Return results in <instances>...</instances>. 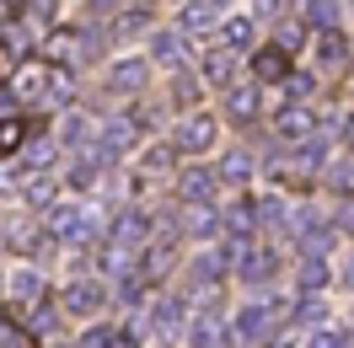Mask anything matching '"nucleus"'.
<instances>
[{
  "mask_svg": "<svg viewBox=\"0 0 354 348\" xmlns=\"http://www.w3.org/2000/svg\"><path fill=\"white\" fill-rule=\"evenodd\" d=\"M44 54H48V65H81V59H97V38L91 32H81V27H54L48 32V44H44Z\"/></svg>",
  "mask_w": 354,
  "mask_h": 348,
  "instance_id": "nucleus-1",
  "label": "nucleus"
},
{
  "mask_svg": "<svg viewBox=\"0 0 354 348\" xmlns=\"http://www.w3.org/2000/svg\"><path fill=\"white\" fill-rule=\"evenodd\" d=\"M108 246H118V252H145V246H151V215H145V209H124V215L108 225Z\"/></svg>",
  "mask_w": 354,
  "mask_h": 348,
  "instance_id": "nucleus-2",
  "label": "nucleus"
},
{
  "mask_svg": "<svg viewBox=\"0 0 354 348\" xmlns=\"http://www.w3.org/2000/svg\"><path fill=\"white\" fill-rule=\"evenodd\" d=\"M285 316V300H268V305H247L242 316H236V343L242 348H258L274 332V322Z\"/></svg>",
  "mask_w": 354,
  "mask_h": 348,
  "instance_id": "nucleus-3",
  "label": "nucleus"
},
{
  "mask_svg": "<svg viewBox=\"0 0 354 348\" xmlns=\"http://www.w3.org/2000/svg\"><path fill=\"white\" fill-rule=\"evenodd\" d=\"M172 145L183 155H204L209 145H215V118H209V113H188V118H177Z\"/></svg>",
  "mask_w": 354,
  "mask_h": 348,
  "instance_id": "nucleus-4",
  "label": "nucleus"
},
{
  "mask_svg": "<svg viewBox=\"0 0 354 348\" xmlns=\"http://www.w3.org/2000/svg\"><path fill=\"white\" fill-rule=\"evenodd\" d=\"M274 139H279V145H311V139H317V118H311V108L274 113Z\"/></svg>",
  "mask_w": 354,
  "mask_h": 348,
  "instance_id": "nucleus-5",
  "label": "nucleus"
},
{
  "mask_svg": "<svg viewBox=\"0 0 354 348\" xmlns=\"http://www.w3.org/2000/svg\"><path fill=\"white\" fill-rule=\"evenodd\" d=\"M188 343H194V348H225L221 305H199V311L188 316Z\"/></svg>",
  "mask_w": 354,
  "mask_h": 348,
  "instance_id": "nucleus-6",
  "label": "nucleus"
},
{
  "mask_svg": "<svg viewBox=\"0 0 354 348\" xmlns=\"http://www.w3.org/2000/svg\"><path fill=\"white\" fill-rule=\"evenodd\" d=\"M102 300H108V295H102V284H97V279H70L65 295H59V305H65L70 316H97Z\"/></svg>",
  "mask_w": 354,
  "mask_h": 348,
  "instance_id": "nucleus-7",
  "label": "nucleus"
},
{
  "mask_svg": "<svg viewBox=\"0 0 354 348\" xmlns=\"http://www.w3.org/2000/svg\"><path fill=\"white\" fill-rule=\"evenodd\" d=\"M215 188H221V172H209V166H188V172L177 177V198H183V204H194V209L209 204Z\"/></svg>",
  "mask_w": 354,
  "mask_h": 348,
  "instance_id": "nucleus-8",
  "label": "nucleus"
},
{
  "mask_svg": "<svg viewBox=\"0 0 354 348\" xmlns=\"http://www.w3.org/2000/svg\"><path fill=\"white\" fill-rule=\"evenodd\" d=\"M252 75H258L263 86H285V81H290V48L263 44L258 54H252Z\"/></svg>",
  "mask_w": 354,
  "mask_h": 348,
  "instance_id": "nucleus-9",
  "label": "nucleus"
},
{
  "mask_svg": "<svg viewBox=\"0 0 354 348\" xmlns=\"http://www.w3.org/2000/svg\"><path fill=\"white\" fill-rule=\"evenodd\" d=\"M6 246L22 252V258H38V252H48V225L44 220H17V225L6 231Z\"/></svg>",
  "mask_w": 354,
  "mask_h": 348,
  "instance_id": "nucleus-10",
  "label": "nucleus"
},
{
  "mask_svg": "<svg viewBox=\"0 0 354 348\" xmlns=\"http://www.w3.org/2000/svg\"><path fill=\"white\" fill-rule=\"evenodd\" d=\"M6 295L17 300V311H27V305H44V300H48L44 279H38V268H17V273H11V284H6Z\"/></svg>",
  "mask_w": 354,
  "mask_h": 348,
  "instance_id": "nucleus-11",
  "label": "nucleus"
},
{
  "mask_svg": "<svg viewBox=\"0 0 354 348\" xmlns=\"http://www.w3.org/2000/svg\"><path fill=\"white\" fill-rule=\"evenodd\" d=\"M258 113H263L258 86H231L225 91V118H231V124H258Z\"/></svg>",
  "mask_w": 354,
  "mask_h": 348,
  "instance_id": "nucleus-12",
  "label": "nucleus"
},
{
  "mask_svg": "<svg viewBox=\"0 0 354 348\" xmlns=\"http://www.w3.org/2000/svg\"><path fill=\"white\" fill-rule=\"evenodd\" d=\"M172 252H177V246L167 236L151 241V246H145V258H140V279H145V284H161L167 273H172Z\"/></svg>",
  "mask_w": 354,
  "mask_h": 348,
  "instance_id": "nucleus-13",
  "label": "nucleus"
},
{
  "mask_svg": "<svg viewBox=\"0 0 354 348\" xmlns=\"http://www.w3.org/2000/svg\"><path fill=\"white\" fill-rule=\"evenodd\" d=\"M140 129H145V124H140V113H134V118L124 113V118H113V124H108V134H102L97 145H102L108 155H124V151L134 145V139H140Z\"/></svg>",
  "mask_w": 354,
  "mask_h": 348,
  "instance_id": "nucleus-14",
  "label": "nucleus"
},
{
  "mask_svg": "<svg viewBox=\"0 0 354 348\" xmlns=\"http://www.w3.org/2000/svg\"><path fill=\"white\" fill-rule=\"evenodd\" d=\"M145 59H118V65L108 70V91H118V97H134V91L145 86Z\"/></svg>",
  "mask_w": 354,
  "mask_h": 348,
  "instance_id": "nucleus-15",
  "label": "nucleus"
},
{
  "mask_svg": "<svg viewBox=\"0 0 354 348\" xmlns=\"http://www.w3.org/2000/svg\"><path fill=\"white\" fill-rule=\"evenodd\" d=\"M44 102L54 108H75V75L65 65H48V81H44Z\"/></svg>",
  "mask_w": 354,
  "mask_h": 348,
  "instance_id": "nucleus-16",
  "label": "nucleus"
},
{
  "mask_svg": "<svg viewBox=\"0 0 354 348\" xmlns=\"http://www.w3.org/2000/svg\"><path fill=\"white\" fill-rule=\"evenodd\" d=\"M44 81H48V65L32 59V65H22L17 75H11V91H17L22 102H44Z\"/></svg>",
  "mask_w": 354,
  "mask_h": 348,
  "instance_id": "nucleus-17",
  "label": "nucleus"
},
{
  "mask_svg": "<svg viewBox=\"0 0 354 348\" xmlns=\"http://www.w3.org/2000/svg\"><path fill=\"white\" fill-rule=\"evenodd\" d=\"M22 198L32 209H54V204H59V188H54V177H44V172H22Z\"/></svg>",
  "mask_w": 354,
  "mask_h": 348,
  "instance_id": "nucleus-18",
  "label": "nucleus"
},
{
  "mask_svg": "<svg viewBox=\"0 0 354 348\" xmlns=\"http://www.w3.org/2000/svg\"><path fill=\"white\" fill-rule=\"evenodd\" d=\"M215 27V6L209 0H188L183 11H177V32L188 38V32H209Z\"/></svg>",
  "mask_w": 354,
  "mask_h": 348,
  "instance_id": "nucleus-19",
  "label": "nucleus"
},
{
  "mask_svg": "<svg viewBox=\"0 0 354 348\" xmlns=\"http://www.w3.org/2000/svg\"><path fill=\"white\" fill-rule=\"evenodd\" d=\"M258 198H236V204H231V209H225V231H231V236H252V225H258Z\"/></svg>",
  "mask_w": 354,
  "mask_h": 348,
  "instance_id": "nucleus-20",
  "label": "nucleus"
},
{
  "mask_svg": "<svg viewBox=\"0 0 354 348\" xmlns=\"http://www.w3.org/2000/svg\"><path fill=\"white\" fill-rule=\"evenodd\" d=\"M317 59H322V70H344V65H349L344 32H322V38H317Z\"/></svg>",
  "mask_w": 354,
  "mask_h": 348,
  "instance_id": "nucleus-21",
  "label": "nucleus"
},
{
  "mask_svg": "<svg viewBox=\"0 0 354 348\" xmlns=\"http://www.w3.org/2000/svg\"><path fill=\"white\" fill-rule=\"evenodd\" d=\"M221 48H252V17H225L221 22Z\"/></svg>",
  "mask_w": 354,
  "mask_h": 348,
  "instance_id": "nucleus-22",
  "label": "nucleus"
},
{
  "mask_svg": "<svg viewBox=\"0 0 354 348\" xmlns=\"http://www.w3.org/2000/svg\"><path fill=\"white\" fill-rule=\"evenodd\" d=\"M38 129V124H27V118H0V155H11V151H22L27 145V134Z\"/></svg>",
  "mask_w": 354,
  "mask_h": 348,
  "instance_id": "nucleus-23",
  "label": "nucleus"
},
{
  "mask_svg": "<svg viewBox=\"0 0 354 348\" xmlns=\"http://www.w3.org/2000/svg\"><path fill=\"white\" fill-rule=\"evenodd\" d=\"M242 279L247 284H268L274 279V252H268V246L263 252H242Z\"/></svg>",
  "mask_w": 354,
  "mask_h": 348,
  "instance_id": "nucleus-24",
  "label": "nucleus"
},
{
  "mask_svg": "<svg viewBox=\"0 0 354 348\" xmlns=\"http://www.w3.org/2000/svg\"><path fill=\"white\" fill-rule=\"evenodd\" d=\"M306 22L322 32H338V0H306Z\"/></svg>",
  "mask_w": 354,
  "mask_h": 348,
  "instance_id": "nucleus-25",
  "label": "nucleus"
},
{
  "mask_svg": "<svg viewBox=\"0 0 354 348\" xmlns=\"http://www.w3.org/2000/svg\"><path fill=\"white\" fill-rule=\"evenodd\" d=\"M328 279H333V273H328V262H322V258H301V295H317Z\"/></svg>",
  "mask_w": 354,
  "mask_h": 348,
  "instance_id": "nucleus-26",
  "label": "nucleus"
},
{
  "mask_svg": "<svg viewBox=\"0 0 354 348\" xmlns=\"http://www.w3.org/2000/svg\"><path fill=\"white\" fill-rule=\"evenodd\" d=\"M247 177H252V155L247 151L221 155V182H247Z\"/></svg>",
  "mask_w": 354,
  "mask_h": 348,
  "instance_id": "nucleus-27",
  "label": "nucleus"
},
{
  "mask_svg": "<svg viewBox=\"0 0 354 348\" xmlns=\"http://www.w3.org/2000/svg\"><path fill=\"white\" fill-rule=\"evenodd\" d=\"M183 48H188L183 32H172V27H167V32H156V59H161V65H177V59H183Z\"/></svg>",
  "mask_w": 354,
  "mask_h": 348,
  "instance_id": "nucleus-28",
  "label": "nucleus"
},
{
  "mask_svg": "<svg viewBox=\"0 0 354 348\" xmlns=\"http://www.w3.org/2000/svg\"><path fill=\"white\" fill-rule=\"evenodd\" d=\"M215 231H221V215H215V209H209V204H199V209H188V236H215Z\"/></svg>",
  "mask_w": 354,
  "mask_h": 348,
  "instance_id": "nucleus-29",
  "label": "nucleus"
},
{
  "mask_svg": "<svg viewBox=\"0 0 354 348\" xmlns=\"http://www.w3.org/2000/svg\"><path fill=\"white\" fill-rule=\"evenodd\" d=\"M221 273H225V252H204L199 268H194V279H199L204 289H215V284H221Z\"/></svg>",
  "mask_w": 354,
  "mask_h": 348,
  "instance_id": "nucleus-30",
  "label": "nucleus"
},
{
  "mask_svg": "<svg viewBox=\"0 0 354 348\" xmlns=\"http://www.w3.org/2000/svg\"><path fill=\"white\" fill-rule=\"evenodd\" d=\"M172 102H177V108H194V102H199V81H194L188 70H177V75H172Z\"/></svg>",
  "mask_w": 354,
  "mask_h": 348,
  "instance_id": "nucleus-31",
  "label": "nucleus"
},
{
  "mask_svg": "<svg viewBox=\"0 0 354 348\" xmlns=\"http://www.w3.org/2000/svg\"><path fill=\"white\" fill-rule=\"evenodd\" d=\"M70 145H81V151H86L91 139H97V124H91V118H81V113H75V118H70V134H65Z\"/></svg>",
  "mask_w": 354,
  "mask_h": 348,
  "instance_id": "nucleus-32",
  "label": "nucleus"
},
{
  "mask_svg": "<svg viewBox=\"0 0 354 348\" xmlns=\"http://www.w3.org/2000/svg\"><path fill=\"white\" fill-rule=\"evenodd\" d=\"M204 75H209V81H231V54H225V48H215V54H209V59H204Z\"/></svg>",
  "mask_w": 354,
  "mask_h": 348,
  "instance_id": "nucleus-33",
  "label": "nucleus"
},
{
  "mask_svg": "<svg viewBox=\"0 0 354 348\" xmlns=\"http://www.w3.org/2000/svg\"><path fill=\"white\" fill-rule=\"evenodd\" d=\"M328 182H333V188H338V193H354V161H333Z\"/></svg>",
  "mask_w": 354,
  "mask_h": 348,
  "instance_id": "nucleus-34",
  "label": "nucleus"
},
{
  "mask_svg": "<svg viewBox=\"0 0 354 348\" xmlns=\"http://www.w3.org/2000/svg\"><path fill=\"white\" fill-rule=\"evenodd\" d=\"M113 343H118V332H113V327H91L75 348H113Z\"/></svg>",
  "mask_w": 354,
  "mask_h": 348,
  "instance_id": "nucleus-35",
  "label": "nucleus"
},
{
  "mask_svg": "<svg viewBox=\"0 0 354 348\" xmlns=\"http://www.w3.org/2000/svg\"><path fill=\"white\" fill-rule=\"evenodd\" d=\"M140 27H145V6H134V11H124V17L113 22V32L124 38V32H140Z\"/></svg>",
  "mask_w": 354,
  "mask_h": 348,
  "instance_id": "nucleus-36",
  "label": "nucleus"
},
{
  "mask_svg": "<svg viewBox=\"0 0 354 348\" xmlns=\"http://www.w3.org/2000/svg\"><path fill=\"white\" fill-rule=\"evenodd\" d=\"M172 155H177V145L167 139V145H156V151L145 155V166H151V172H161V166H172Z\"/></svg>",
  "mask_w": 354,
  "mask_h": 348,
  "instance_id": "nucleus-37",
  "label": "nucleus"
},
{
  "mask_svg": "<svg viewBox=\"0 0 354 348\" xmlns=\"http://www.w3.org/2000/svg\"><path fill=\"white\" fill-rule=\"evenodd\" d=\"M0 348H27V332L17 322H0Z\"/></svg>",
  "mask_w": 354,
  "mask_h": 348,
  "instance_id": "nucleus-38",
  "label": "nucleus"
},
{
  "mask_svg": "<svg viewBox=\"0 0 354 348\" xmlns=\"http://www.w3.org/2000/svg\"><path fill=\"white\" fill-rule=\"evenodd\" d=\"M306 348H344V338H338L333 327H317V332L306 338Z\"/></svg>",
  "mask_w": 354,
  "mask_h": 348,
  "instance_id": "nucleus-39",
  "label": "nucleus"
},
{
  "mask_svg": "<svg viewBox=\"0 0 354 348\" xmlns=\"http://www.w3.org/2000/svg\"><path fill=\"white\" fill-rule=\"evenodd\" d=\"M295 316H301V322H322V300H317V295H306V300H301V311H295Z\"/></svg>",
  "mask_w": 354,
  "mask_h": 348,
  "instance_id": "nucleus-40",
  "label": "nucleus"
},
{
  "mask_svg": "<svg viewBox=\"0 0 354 348\" xmlns=\"http://www.w3.org/2000/svg\"><path fill=\"white\" fill-rule=\"evenodd\" d=\"M290 44H301V22H285V32H279V48H290Z\"/></svg>",
  "mask_w": 354,
  "mask_h": 348,
  "instance_id": "nucleus-41",
  "label": "nucleus"
},
{
  "mask_svg": "<svg viewBox=\"0 0 354 348\" xmlns=\"http://www.w3.org/2000/svg\"><path fill=\"white\" fill-rule=\"evenodd\" d=\"M54 161V145H32V166H48Z\"/></svg>",
  "mask_w": 354,
  "mask_h": 348,
  "instance_id": "nucleus-42",
  "label": "nucleus"
},
{
  "mask_svg": "<svg viewBox=\"0 0 354 348\" xmlns=\"http://www.w3.org/2000/svg\"><path fill=\"white\" fill-rule=\"evenodd\" d=\"M338 231H354V204H344V215H338Z\"/></svg>",
  "mask_w": 354,
  "mask_h": 348,
  "instance_id": "nucleus-43",
  "label": "nucleus"
},
{
  "mask_svg": "<svg viewBox=\"0 0 354 348\" xmlns=\"http://www.w3.org/2000/svg\"><path fill=\"white\" fill-rule=\"evenodd\" d=\"M344 279H349V284H354V252H349V268H344Z\"/></svg>",
  "mask_w": 354,
  "mask_h": 348,
  "instance_id": "nucleus-44",
  "label": "nucleus"
},
{
  "mask_svg": "<svg viewBox=\"0 0 354 348\" xmlns=\"http://www.w3.org/2000/svg\"><path fill=\"white\" fill-rule=\"evenodd\" d=\"M344 134H349V145H354V113H349V124H344Z\"/></svg>",
  "mask_w": 354,
  "mask_h": 348,
  "instance_id": "nucleus-45",
  "label": "nucleus"
},
{
  "mask_svg": "<svg viewBox=\"0 0 354 348\" xmlns=\"http://www.w3.org/2000/svg\"><path fill=\"white\" fill-rule=\"evenodd\" d=\"M113 348H134V343H129V338H118V343H113Z\"/></svg>",
  "mask_w": 354,
  "mask_h": 348,
  "instance_id": "nucleus-46",
  "label": "nucleus"
},
{
  "mask_svg": "<svg viewBox=\"0 0 354 348\" xmlns=\"http://www.w3.org/2000/svg\"><path fill=\"white\" fill-rule=\"evenodd\" d=\"M6 97H11V91H0V108H6Z\"/></svg>",
  "mask_w": 354,
  "mask_h": 348,
  "instance_id": "nucleus-47",
  "label": "nucleus"
},
{
  "mask_svg": "<svg viewBox=\"0 0 354 348\" xmlns=\"http://www.w3.org/2000/svg\"><path fill=\"white\" fill-rule=\"evenodd\" d=\"M209 6H225V0H209Z\"/></svg>",
  "mask_w": 354,
  "mask_h": 348,
  "instance_id": "nucleus-48",
  "label": "nucleus"
},
{
  "mask_svg": "<svg viewBox=\"0 0 354 348\" xmlns=\"http://www.w3.org/2000/svg\"><path fill=\"white\" fill-rule=\"evenodd\" d=\"M0 295H6V279H0Z\"/></svg>",
  "mask_w": 354,
  "mask_h": 348,
  "instance_id": "nucleus-49",
  "label": "nucleus"
},
{
  "mask_svg": "<svg viewBox=\"0 0 354 348\" xmlns=\"http://www.w3.org/2000/svg\"><path fill=\"white\" fill-rule=\"evenodd\" d=\"M349 6H354V0H349Z\"/></svg>",
  "mask_w": 354,
  "mask_h": 348,
  "instance_id": "nucleus-50",
  "label": "nucleus"
}]
</instances>
